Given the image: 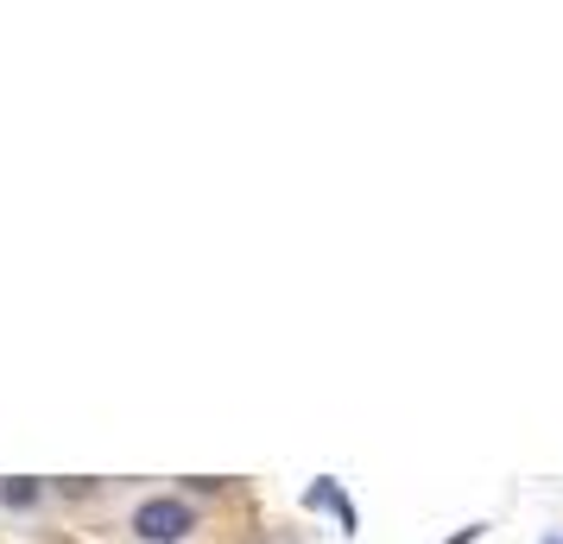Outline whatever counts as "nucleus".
Listing matches in <instances>:
<instances>
[{"label": "nucleus", "instance_id": "1", "mask_svg": "<svg viewBox=\"0 0 563 544\" xmlns=\"http://www.w3.org/2000/svg\"><path fill=\"white\" fill-rule=\"evenodd\" d=\"M190 532H197V507H190L184 493H153V500H140V507H133V539L184 544Z\"/></svg>", "mask_w": 563, "mask_h": 544}, {"label": "nucleus", "instance_id": "2", "mask_svg": "<svg viewBox=\"0 0 563 544\" xmlns=\"http://www.w3.org/2000/svg\"><path fill=\"white\" fill-rule=\"evenodd\" d=\"M310 507H330L335 525H342V532H355V507L342 500V488H335V481H317V488H310Z\"/></svg>", "mask_w": 563, "mask_h": 544}, {"label": "nucleus", "instance_id": "3", "mask_svg": "<svg viewBox=\"0 0 563 544\" xmlns=\"http://www.w3.org/2000/svg\"><path fill=\"white\" fill-rule=\"evenodd\" d=\"M38 481H0V500H7V507H32V500H38Z\"/></svg>", "mask_w": 563, "mask_h": 544}, {"label": "nucleus", "instance_id": "4", "mask_svg": "<svg viewBox=\"0 0 563 544\" xmlns=\"http://www.w3.org/2000/svg\"><path fill=\"white\" fill-rule=\"evenodd\" d=\"M551 544H563V539H551Z\"/></svg>", "mask_w": 563, "mask_h": 544}]
</instances>
